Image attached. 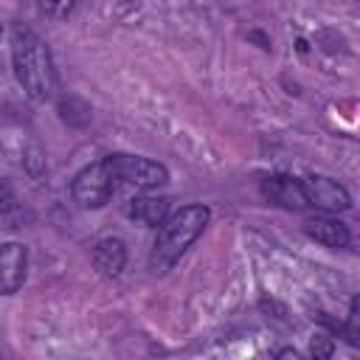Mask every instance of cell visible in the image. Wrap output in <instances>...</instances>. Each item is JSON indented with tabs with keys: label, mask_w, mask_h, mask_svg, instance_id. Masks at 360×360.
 Segmentation results:
<instances>
[{
	"label": "cell",
	"mask_w": 360,
	"mask_h": 360,
	"mask_svg": "<svg viewBox=\"0 0 360 360\" xmlns=\"http://www.w3.org/2000/svg\"><path fill=\"white\" fill-rule=\"evenodd\" d=\"M127 214L129 219H135L138 225H146V228H158L166 217H169V200L163 197H132L127 202Z\"/></svg>",
	"instance_id": "9c48e42d"
},
{
	"label": "cell",
	"mask_w": 360,
	"mask_h": 360,
	"mask_svg": "<svg viewBox=\"0 0 360 360\" xmlns=\"http://www.w3.org/2000/svg\"><path fill=\"white\" fill-rule=\"evenodd\" d=\"M346 338H349V343H357V298L352 301V309H349V326H346Z\"/></svg>",
	"instance_id": "5bb4252c"
},
{
	"label": "cell",
	"mask_w": 360,
	"mask_h": 360,
	"mask_svg": "<svg viewBox=\"0 0 360 360\" xmlns=\"http://www.w3.org/2000/svg\"><path fill=\"white\" fill-rule=\"evenodd\" d=\"M37 158H42V152H39V149H37V146H34V155H31V158H28V160H37ZM28 172H31V174H34V177H37V166H34V163H28Z\"/></svg>",
	"instance_id": "2e32d148"
},
{
	"label": "cell",
	"mask_w": 360,
	"mask_h": 360,
	"mask_svg": "<svg viewBox=\"0 0 360 360\" xmlns=\"http://www.w3.org/2000/svg\"><path fill=\"white\" fill-rule=\"evenodd\" d=\"M307 233L315 242L326 245V248H346L349 239H352L349 228L340 219H335V217H315V219H309L307 222Z\"/></svg>",
	"instance_id": "30bf717a"
},
{
	"label": "cell",
	"mask_w": 360,
	"mask_h": 360,
	"mask_svg": "<svg viewBox=\"0 0 360 360\" xmlns=\"http://www.w3.org/2000/svg\"><path fill=\"white\" fill-rule=\"evenodd\" d=\"M329 352H332V338L315 335V338H312V354H315V357H326Z\"/></svg>",
	"instance_id": "4fadbf2b"
},
{
	"label": "cell",
	"mask_w": 360,
	"mask_h": 360,
	"mask_svg": "<svg viewBox=\"0 0 360 360\" xmlns=\"http://www.w3.org/2000/svg\"><path fill=\"white\" fill-rule=\"evenodd\" d=\"M93 264L101 276H118L127 264V245L118 236H107L93 248Z\"/></svg>",
	"instance_id": "ba28073f"
},
{
	"label": "cell",
	"mask_w": 360,
	"mask_h": 360,
	"mask_svg": "<svg viewBox=\"0 0 360 360\" xmlns=\"http://www.w3.org/2000/svg\"><path fill=\"white\" fill-rule=\"evenodd\" d=\"M211 211L205 205H186L180 211H174L172 217H166L160 222L155 248H152V264L155 270H166L172 267L186 250L188 245L205 231Z\"/></svg>",
	"instance_id": "7a4b0ae2"
},
{
	"label": "cell",
	"mask_w": 360,
	"mask_h": 360,
	"mask_svg": "<svg viewBox=\"0 0 360 360\" xmlns=\"http://www.w3.org/2000/svg\"><path fill=\"white\" fill-rule=\"evenodd\" d=\"M11 62H14V76L20 87L42 101L53 90V62L48 45L28 28V25H14L11 28Z\"/></svg>",
	"instance_id": "6da1fadb"
},
{
	"label": "cell",
	"mask_w": 360,
	"mask_h": 360,
	"mask_svg": "<svg viewBox=\"0 0 360 360\" xmlns=\"http://www.w3.org/2000/svg\"><path fill=\"white\" fill-rule=\"evenodd\" d=\"M262 191L270 202L287 208V211H304L309 205L307 200V191H304V183L295 180V177H287V174H276V177H267L262 183Z\"/></svg>",
	"instance_id": "52a82bcc"
},
{
	"label": "cell",
	"mask_w": 360,
	"mask_h": 360,
	"mask_svg": "<svg viewBox=\"0 0 360 360\" xmlns=\"http://www.w3.org/2000/svg\"><path fill=\"white\" fill-rule=\"evenodd\" d=\"M28 267V250L20 242L0 245V295H11L22 287Z\"/></svg>",
	"instance_id": "8992f818"
},
{
	"label": "cell",
	"mask_w": 360,
	"mask_h": 360,
	"mask_svg": "<svg viewBox=\"0 0 360 360\" xmlns=\"http://www.w3.org/2000/svg\"><path fill=\"white\" fill-rule=\"evenodd\" d=\"M104 163L112 174V183H121V186H129V188L149 191V188H158V186L169 183L166 166L158 163V160L141 158V155H107Z\"/></svg>",
	"instance_id": "3957f363"
},
{
	"label": "cell",
	"mask_w": 360,
	"mask_h": 360,
	"mask_svg": "<svg viewBox=\"0 0 360 360\" xmlns=\"http://www.w3.org/2000/svg\"><path fill=\"white\" fill-rule=\"evenodd\" d=\"M11 205H14V194H11V188L6 183H0V214H6Z\"/></svg>",
	"instance_id": "9a60e30c"
},
{
	"label": "cell",
	"mask_w": 360,
	"mask_h": 360,
	"mask_svg": "<svg viewBox=\"0 0 360 360\" xmlns=\"http://www.w3.org/2000/svg\"><path fill=\"white\" fill-rule=\"evenodd\" d=\"M73 3H76V0H39V8H42L48 17L62 20V17H68V14H70Z\"/></svg>",
	"instance_id": "7c38bea8"
},
{
	"label": "cell",
	"mask_w": 360,
	"mask_h": 360,
	"mask_svg": "<svg viewBox=\"0 0 360 360\" xmlns=\"http://www.w3.org/2000/svg\"><path fill=\"white\" fill-rule=\"evenodd\" d=\"M59 112H62V118H65L68 124H73V127H82V124L90 121V107H87L84 101H79V98L62 101V104H59Z\"/></svg>",
	"instance_id": "8fae6325"
},
{
	"label": "cell",
	"mask_w": 360,
	"mask_h": 360,
	"mask_svg": "<svg viewBox=\"0 0 360 360\" xmlns=\"http://www.w3.org/2000/svg\"><path fill=\"white\" fill-rule=\"evenodd\" d=\"M112 194V174L104 160L84 166L73 183H70V197L79 208H101Z\"/></svg>",
	"instance_id": "277c9868"
},
{
	"label": "cell",
	"mask_w": 360,
	"mask_h": 360,
	"mask_svg": "<svg viewBox=\"0 0 360 360\" xmlns=\"http://www.w3.org/2000/svg\"><path fill=\"white\" fill-rule=\"evenodd\" d=\"M301 183H304L307 200H309L312 205H318V208H323V211H335V214L352 208V197H349V191H346L338 180L323 177V174H309V177L301 180Z\"/></svg>",
	"instance_id": "5b68a950"
}]
</instances>
